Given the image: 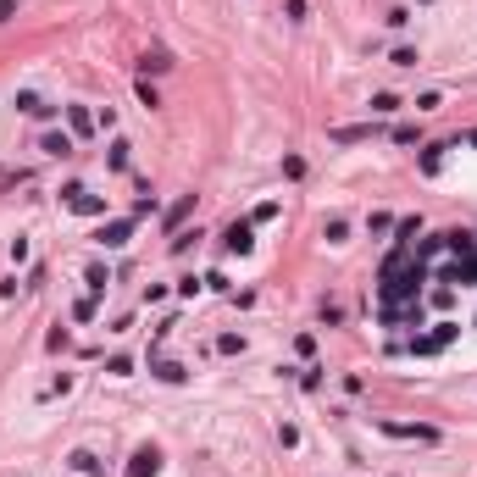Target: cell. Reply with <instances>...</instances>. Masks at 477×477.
Returning a JSON list of instances; mask_svg holds the SVG:
<instances>
[{
  "label": "cell",
  "mask_w": 477,
  "mask_h": 477,
  "mask_svg": "<svg viewBox=\"0 0 477 477\" xmlns=\"http://www.w3.org/2000/svg\"><path fill=\"white\" fill-rule=\"evenodd\" d=\"M156 472H161V455L150 450V444H145V450L134 455V467H128V477H156Z\"/></svg>",
  "instance_id": "obj_1"
},
{
  "label": "cell",
  "mask_w": 477,
  "mask_h": 477,
  "mask_svg": "<svg viewBox=\"0 0 477 477\" xmlns=\"http://www.w3.org/2000/svg\"><path fill=\"white\" fill-rule=\"evenodd\" d=\"M250 244H255V239H250V222H234V228L222 234V250H239V255H250Z\"/></svg>",
  "instance_id": "obj_2"
},
{
  "label": "cell",
  "mask_w": 477,
  "mask_h": 477,
  "mask_svg": "<svg viewBox=\"0 0 477 477\" xmlns=\"http://www.w3.org/2000/svg\"><path fill=\"white\" fill-rule=\"evenodd\" d=\"M128 234H134V222H111V228H100V244H106V250H122Z\"/></svg>",
  "instance_id": "obj_3"
},
{
  "label": "cell",
  "mask_w": 477,
  "mask_h": 477,
  "mask_svg": "<svg viewBox=\"0 0 477 477\" xmlns=\"http://www.w3.org/2000/svg\"><path fill=\"white\" fill-rule=\"evenodd\" d=\"M327 139H333V145H361V139H372V128H333Z\"/></svg>",
  "instance_id": "obj_4"
},
{
  "label": "cell",
  "mask_w": 477,
  "mask_h": 477,
  "mask_svg": "<svg viewBox=\"0 0 477 477\" xmlns=\"http://www.w3.org/2000/svg\"><path fill=\"white\" fill-rule=\"evenodd\" d=\"M45 156H73V139L67 134H45Z\"/></svg>",
  "instance_id": "obj_5"
},
{
  "label": "cell",
  "mask_w": 477,
  "mask_h": 477,
  "mask_svg": "<svg viewBox=\"0 0 477 477\" xmlns=\"http://www.w3.org/2000/svg\"><path fill=\"white\" fill-rule=\"evenodd\" d=\"M67 461H73V472H100V461H94V455H89V450H73V455H67Z\"/></svg>",
  "instance_id": "obj_6"
},
{
  "label": "cell",
  "mask_w": 477,
  "mask_h": 477,
  "mask_svg": "<svg viewBox=\"0 0 477 477\" xmlns=\"http://www.w3.org/2000/svg\"><path fill=\"white\" fill-rule=\"evenodd\" d=\"M189 211H194V194H189V200H178V206H172V211H166V228H178V222H183V217H189Z\"/></svg>",
  "instance_id": "obj_7"
},
{
  "label": "cell",
  "mask_w": 477,
  "mask_h": 477,
  "mask_svg": "<svg viewBox=\"0 0 477 477\" xmlns=\"http://www.w3.org/2000/svg\"><path fill=\"white\" fill-rule=\"evenodd\" d=\"M156 378H166V383H183V366H178V361H161Z\"/></svg>",
  "instance_id": "obj_8"
},
{
  "label": "cell",
  "mask_w": 477,
  "mask_h": 477,
  "mask_svg": "<svg viewBox=\"0 0 477 477\" xmlns=\"http://www.w3.org/2000/svg\"><path fill=\"white\" fill-rule=\"evenodd\" d=\"M372 111H383V117L399 111V94H372Z\"/></svg>",
  "instance_id": "obj_9"
},
{
  "label": "cell",
  "mask_w": 477,
  "mask_h": 477,
  "mask_svg": "<svg viewBox=\"0 0 477 477\" xmlns=\"http://www.w3.org/2000/svg\"><path fill=\"white\" fill-rule=\"evenodd\" d=\"M344 234H350V228H344V222H339V217H333V222H327V228H322V239H327V244H344Z\"/></svg>",
  "instance_id": "obj_10"
},
{
  "label": "cell",
  "mask_w": 477,
  "mask_h": 477,
  "mask_svg": "<svg viewBox=\"0 0 477 477\" xmlns=\"http://www.w3.org/2000/svg\"><path fill=\"white\" fill-rule=\"evenodd\" d=\"M283 11H289V22H306V0H283Z\"/></svg>",
  "instance_id": "obj_11"
},
{
  "label": "cell",
  "mask_w": 477,
  "mask_h": 477,
  "mask_svg": "<svg viewBox=\"0 0 477 477\" xmlns=\"http://www.w3.org/2000/svg\"><path fill=\"white\" fill-rule=\"evenodd\" d=\"M17 6H22V0H0V22H11V17H17Z\"/></svg>",
  "instance_id": "obj_12"
}]
</instances>
